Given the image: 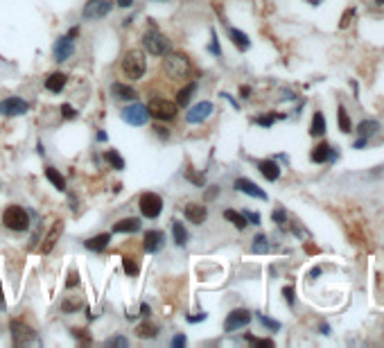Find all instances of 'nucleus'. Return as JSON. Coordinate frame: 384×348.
<instances>
[{"label": "nucleus", "instance_id": "obj_1", "mask_svg": "<svg viewBox=\"0 0 384 348\" xmlns=\"http://www.w3.org/2000/svg\"><path fill=\"white\" fill-rule=\"evenodd\" d=\"M190 59L186 55H176V52H167L165 61H163V70L165 75H170L172 79H181L190 72Z\"/></svg>", "mask_w": 384, "mask_h": 348}, {"label": "nucleus", "instance_id": "obj_2", "mask_svg": "<svg viewBox=\"0 0 384 348\" xmlns=\"http://www.w3.org/2000/svg\"><path fill=\"white\" fill-rule=\"evenodd\" d=\"M3 224L7 226L9 231H28L30 229V215L25 208L20 206H7L3 213Z\"/></svg>", "mask_w": 384, "mask_h": 348}, {"label": "nucleus", "instance_id": "obj_3", "mask_svg": "<svg viewBox=\"0 0 384 348\" xmlns=\"http://www.w3.org/2000/svg\"><path fill=\"white\" fill-rule=\"evenodd\" d=\"M145 68H147L145 55L140 50H129L127 55H124V59H122V72H124V77L140 79V77L145 75Z\"/></svg>", "mask_w": 384, "mask_h": 348}, {"label": "nucleus", "instance_id": "obj_4", "mask_svg": "<svg viewBox=\"0 0 384 348\" xmlns=\"http://www.w3.org/2000/svg\"><path fill=\"white\" fill-rule=\"evenodd\" d=\"M147 111H149V115H154L156 120H174L178 113V107L165 97H154L147 104Z\"/></svg>", "mask_w": 384, "mask_h": 348}, {"label": "nucleus", "instance_id": "obj_5", "mask_svg": "<svg viewBox=\"0 0 384 348\" xmlns=\"http://www.w3.org/2000/svg\"><path fill=\"white\" fill-rule=\"evenodd\" d=\"M143 45L147 47V52H149V55H154V57H165L167 52L172 50L167 36L161 34V32H156V30L147 32V34L143 36Z\"/></svg>", "mask_w": 384, "mask_h": 348}, {"label": "nucleus", "instance_id": "obj_6", "mask_svg": "<svg viewBox=\"0 0 384 348\" xmlns=\"http://www.w3.org/2000/svg\"><path fill=\"white\" fill-rule=\"evenodd\" d=\"M138 206H140V213L147 219H156L163 210V199L156 192H143L138 199Z\"/></svg>", "mask_w": 384, "mask_h": 348}, {"label": "nucleus", "instance_id": "obj_7", "mask_svg": "<svg viewBox=\"0 0 384 348\" xmlns=\"http://www.w3.org/2000/svg\"><path fill=\"white\" fill-rule=\"evenodd\" d=\"M122 120L127 125H134V127H143L147 125V120H149V111L143 104H131L122 111Z\"/></svg>", "mask_w": 384, "mask_h": 348}, {"label": "nucleus", "instance_id": "obj_8", "mask_svg": "<svg viewBox=\"0 0 384 348\" xmlns=\"http://www.w3.org/2000/svg\"><path fill=\"white\" fill-rule=\"evenodd\" d=\"M251 321V312L249 310H233V312H228V316H226L224 321V330L226 332H235L240 328H244V326H249Z\"/></svg>", "mask_w": 384, "mask_h": 348}, {"label": "nucleus", "instance_id": "obj_9", "mask_svg": "<svg viewBox=\"0 0 384 348\" xmlns=\"http://www.w3.org/2000/svg\"><path fill=\"white\" fill-rule=\"evenodd\" d=\"M109 12H111V0H88L86 7H84V18H104Z\"/></svg>", "mask_w": 384, "mask_h": 348}, {"label": "nucleus", "instance_id": "obj_10", "mask_svg": "<svg viewBox=\"0 0 384 348\" xmlns=\"http://www.w3.org/2000/svg\"><path fill=\"white\" fill-rule=\"evenodd\" d=\"M210 113H213V102L203 100V102L194 104V107L188 111V113H186V120H188L190 125H199V122H203V120H208Z\"/></svg>", "mask_w": 384, "mask_h": 348}, {"label": "nucleus", "instance_id": "obj_11", "mask_svg": "<svg viewBox=\"0 0 384 348\" xmlns=\"http://www.w3.org/2000/svg\"><path fill=\"white\" fill-rule=\"evenodd\" d=\"M28 109H30V104L20 97H7L0 102V113L3 115H23V113H28Z\"/></svg>", "mask_w": 384, "mask_h": 348}, {"label": "nucleus", "instance_id": "obj_12", "mask_svg": "<svg viewBox=\"0 0 384 348\" xmlns=\"http://www.w3.org/2000/svg\"><path fill=\"white\" fill-rule=\"evenodd\" d=\"M75 52V43H72V36H61L55 43V59L57 61H66L70 59V55Z\"/></svg>", "mask_w": 384, "mask_h": 348}, {"label": "nucleus", "instance_id": "obj_13", "mask_svg": "<svg viewBox=\"0 0 384 348\" xmlns=\"http://www.w3.org/2000/svg\"><path fill=\"white\" fill-rule=\"evenodd\" d=\"M183 215H186V219L192 221V224H203L208 217V208L203 204H188Z\"/></svg>", "mask_w": 384, "mask_h": 348}, {"label": "nucleus", "instance_id": "obj_14", "mask_svg": "<svg viewBox=\"0 0 384 348\" xmlns=\"http://www.w3.org/2000/svg\"><path fill=\"white\" fill-rule=\"evenodd\" d=\"M235 190H240V192L249 194V197H255V199H262V202H267V192L262 188H258L253 181H249V179H238L235 181Z\"/></svg>", "mask_w": 384, "mask_h": 348}, {"label": "nucleus", "instance_id": "obj_15", "mask_svg": "<svg viewBox=\"0 0 384 348\" xmlns=\"http://www.w3.org/2000/svg\"><path fill=\"white\" fill-rule=\"evenodd\" d=\"M12 335H14V344H25V341L34 339L32 328H28V326H25L23 321H18V319L12 321Z\"/></svg>", "mask_w": 384, "mask_h": 348}, {"label": "nucleus", "instance_id": "obj_16", "mask_svg": "<svg viewBox=\"0 0 384 348\" xmlns=\"http://www.w3.org/2000/svg\"><path fill=\"white\" fill-rule=\"evenodd\" d=\"M163 242H165V233L163 231H147L145 233V249L147 253H156L163 246Z\"/></svg>", "mask_w": 384, "mask_h": 348}, {"label": "nucleus", "instance_id": "obj_17", "mask_svg": "<svg viewBox=\"0 0 384 348\" xmlns=\"http://www.w3.org/2000/svg\"><path fill=\"white\" fill-rule=\"evenodd\" d=\"M310 158H312L314 163H323V161H328V158H330V161H335L337 154H335L332 150H330V145H328V142H319V145L312 150V154H310Z\"/></svg>", "mask_w": 384, "mask_h": 348}, {"label": "nucleus", "instance_id": "obj_18", "mask_svg": "<svg viewBox=\"0 0 384 348\" xmlns=\"http://www.w3.org/2000/svg\"><path fill=\"white\" fill-rule=\"evenodd\" d=\"M258 170H260V174L267 181H278V177H280V167H278L276 161H260L258 163Z\"/></svg>", "mask_w": 384, "mask_h": 348}, {"label": "nucleus", "instance_id": "obj_19", "mask_svg": "<svg viewBox=\"0 0 384 348\" xmlns=\"http://www.w3.org/2000/svg\"><path fill=\"white\" fill-rule=\"evenodd\" d=\"M140 231V219L138 217H124L113 226V233H138Z\"/></svg>", "mask_w": 384, "mask_h": 348}, {"label": "nucleus", "instance_id": "obj_20", "mask_svg": "<svg viewBox=\"0 0 384 348\" xmlns=\"http://www.w3.org/2000/svg\"><path fill=\"white\" fill-rule=\"evenodd\" d=\"M68 77L64 75V72H52V75L45 77V88H48L50 93H61L66 86Z\"/></svg>", "mask_w": 384, "mask_h": 348}, {"label": "nucleus", "instance_id": "obj_21", "mask_svg": "<svg viewBox=\"0 0 384 348\" xmlns=\"http://www.w3.org/2000/svg\"><path fill=\"white\" fill-rule=\"evenodd\" d=\"M111 93H113L118 100H136V97H138L136 88H131L129 84H122V82L111 84Z\"/></svg>", "mask_w": 384, "mask_h": 348}, {"label": "nucleus", "instance_id": "obj_22", "mask_svg": "<svg viewBox=\"0 0 384 348\" xmlns=\"http://www.w3.org/2000/svg\"><path fill=\"white\" fill-rule=\"evenodd\" d=\"M228 36H231V41H233V45L238 47V50H242V52H244V50H249V47H251V41H249V36H246V34H244V32H242V30H235V28H231V30H228Z\"/></svg>", "mask_w": 384, "mask_h": 348}, {"label": "nucleus", "instance_id": "obj_23", "mask_svg": "<svg viewBox=\"0 0 384 348\" xmlns=\"http://www.w3.org/2000/svg\"><path fill=\"white\" fill-rule=\"evenodd\" d=\"M64 231V221H57L55 226L50 229V233L45 235V242H43V246H41V251L43 253H50L52 251V246H55V242H57V237H59V233Z\"/></svg>", "mask_w": 384, "mask_h": 348}, {"label": "nucleus", "instance_id": "obj_24", "mask_svg": "<svg viewBox=\"0 0 384 348\" xmlns=\"http://www.w3.org/2000/svg\"><path fill=\"white\" fill-rule=\"evenodd\" d=\"M194 93H197V82H190L186 88H181V91L176 93V107H188Z\"/></svg>", "mask_w": 384, "mask_h": 348}, {"label": "nucleus", "instance_id": "obj_25", "mask_svg": "<svg viewBox=\"0 0 384 348\" xmlns=\"http://www.w3.org/2000/svg\"><path fill=\"white\" fill-rule=\"evenodd\" d=\"M109 242H111V235L102 233V235H95V237H91V240H86L84 244H86V249H91V251H104L109 246Z\"/></svg>", "mask_w": 384, "mask_h": 348}, {"label": "nucleus", "instance_id": "obj_26", "mask_svg": "<svg viewBox=\"0 0 384 348\" xmlns=\"http://www.w3.org/2000/svg\"><path fill=\"white\" fill-rule=\"evenodd\" d=\"M45 177H48V181H50L57 190H61V192L66 190V179H64V174L57 172L55 167H45Z\"/></svg>", "mask_w": 384, "mask_h": 348}, {"label": "nucleus", "instance_id": "obj_27", "mask_svg": "<svg viewBox=\"0 0 384 348\" xmlns=\"http://www.w3.org/2000/svg\"><path fill=\"white\" fill-rule=\"evenodd\" d=\"M136 335L140 337V339H154V337H159V326L149 324V321H145V324H140L138 328H136Z\"/></svg>", "mask_w": 384, "mask_h": 348}, {"label": "nucleus", "instance_id": "obj_28", "mask_svg": "<svg viewBox=\"0 0 384 348\" xmlns=\"http://www.w3.org/2000/svg\"><path fill=\"white\" fill-rule=\"evenodd\" d=\"M224 219H228L231 224L233 226H238V229L242 231V229H246V224H249V221H246V217L242 213H238V210H224Z\"/></svg>", "mask_w": 384, "mask_h": 348}, {"label": "nucleus", "instance_id": "obj_29", "mask_svg": "<svg viewBox=\"0 0 384 348\" xmlns=\"http://www.w3.org/2000/svg\"><path fill=\"white\" fill-rule=\"evenodd\" d=\"M380 129V122H377V120H362L360 125H357V134L360 136H373L375 134V131Z\"/></svg>", "mask_w": 384, "mask_h": 348}, {"label": "nucleus", "instance_id": "obj_30", "mask_svg": "<svg viewBox=\"0 0 384 348\" xmlns=\"http://www.w3.org/2000/svg\"><path fill=\"white\" fill-rule=\"evenodd\" d=\"M310 134L312 136H323L325 134V118L321 111H317L312 118V127H310Z\"/></svg>", "mask_w": 384, "mask_h": 348}, {"label": "nucleus", "instance_id": "obj_31", "mask_svg": "<svg viewBox=\"0 0 384 348\" xmlns=\"http://www.w3.org/2000/svg\"><path fill=\"white\" fill-rule=\"evenodd\" d=\"M172 235H174V242L178 246H183L188 242V231L183 229L181 221H174V224H172Z\"/></svg>", "mask_w": 384, "mask_h": 348}, {"label": "nucleus", "instance_id": "obj_32", "mask_svg": "<svg viewBox=\"0 0 384 348\" xmlns=\"http://www.w3.org/2000/svg\"><path fill=\"white\" fill-rule=\"evenodd\" d=\"M122 269H124V274H127V276L134 278V276H138L140 265H138V262H136L131 256H124V258H122Z\"/></svg>", "mask_w": 384, "mask_h": 348}, {"label": "nucleus", "instance_id": "obj_33", "mask_svg": "<svg viewBox=\"0 0 384 348\" xmlns=\"http://www.w3.org/2000/svg\"><path fill=\"white\" fill-rule=\"evenodd\" d=\"M107 161L111 163L113 170H124V158L118 154V150H109L107 152Z\"/></svg>", "mask_w": 384, "mask_h": 348}, {"label": "nucleus", "instance_id": "obj_34", "mask_svg": "<svg viewBox=\"0 0 384 348\" xmlns=\"http://www.w3.org/2000/svg\"><path fill=\"white\" fill-rule=\"evenodd\" d=\"M337 118H339V129L344 131V134H350V118H348V113H346V109L344 107H339L337 109Z\"/></svg>", "mask_w": 384, "mask_h": 348}, {"label": "nucleus", "instance_id": "obj_35", "mask_svg": "<svg viewBox=\"0 0 384 348\" xmlns=\"http://www.w3.org/2000/svg\"><path fill=\"white\" fill-rule=\"evenodd\" d=\"M267 249H269L267 235H258V237H253V251H255V253H265Z\"/></svg>", "mask_w": 384, "mask_h": 348}, {"label": "nucleus", "instance_id": "obj_36", "mask_svg": "<svg viewBox=\"0 0 384 348\" xmlns=\"http://www.w3.org/2000/svg\"><path fill=\"white\" fill-rule=\"evenodd\" d=\"M77 308H82V303H80V301H70V299H68V301H64V303H61V310H64L66 314L75 312Z\"/></svg>", "mask_w": 384, "mask_h": 348}, {"label": "nucleus", "instance_id": "obj_37", "mask_svg": "<svg viewBox=\"0 0 384 348\" xmlns=\"http://www.w3.org/2000/svg\"><path fill=\"white\" fill-rule=\"evenodd\" d=\"M271 219L276 221L278 226H283V224H285V221H287V213H285V210H283V208H278V210H273V213H271Z\"/></svg>", "mask_w": 384, "mask_h": 348}, {"label": "nucleus", "instance_id": "obj_38", "mask_svg": "<svg viewBox=\"0 0 384 348\" xmlns=\"http://www.w3.org/2000/svg\"><path fill=\"white\" fill-rule=\"evenodd\" d=\"M258 319H260V321H262V326H267V328H271V330H280V324H278V321H273V319H269V316L258 314Z\"/></svg>", "mask_w": 384, "mask_h": 348}, {"label": "nucleus", "instance_id": "obj_39", "mask_svg": "<svg viewBox=\"0 0 384 348\" xmlns=\"http://www.w3.org/2000/svg\"><path fill=\"white\" fill-rule=\"evenodd\" d=\"M246 341H251V344H255V346H265V348H271L273 346V341L271 339H258V337H246Z\"/></svg>", "mask_w": 384, "mask_h": 348}, {"label": "nucleus", "instance_id": "obj_40", "mask_svg": "<svg viewBox=\"0 0 384 348\" xmlns=\"http://www.w3.org/2000/svg\"><path fill=\"white\" fill-rule=\"evenodd\" d=\"M61 115H64L66 120H72L77 115V111L70 107V104H61Z\"/></svg>", "mask_w": 384, "mask_h": 348}, {"label": "nucleus", "instance_id": "obj_41", "mask_svg": "<svg viewBox=\"0 0 384 348\" xmlns=\"http://www.w3.org/2000/svg\"><path fill=\"white\" fill-rule=\"evenodd\" d=\"M242 215H244V217L246 219H249L251 221V224H260V213H253V210H244V213H242Z\"/></svg>", "mask_w": 384, "mask_h": 348}, {"label": "nucleus", "instance_id": "obj_42", "mask_svg": "<svg viewBox=\"0 0 384 348\" xmlns=\"http://www.w3.org/2000/svg\"><path fill=\"white\" fill-rule=\"evenodd\" d=\"M210 52H213L215 57H222V47H219V43H217V34L213 32V43H210Z\"/></svg>", "mask_w": 384, "mask_h": 348}, {"label": "nucleus", "instance_id": "obj_43", "mask_svg": "<svg viewBox=\"0 0 384 348\" xmlns=\"http://www.w3.org/2000/svg\"><path fill=\"white\" fill-rule=\"evenodd\" d=\"M80 283V278H77V271H70L68 274V281H66V287L70 289V287H75V285Z\"/></svg>", "mask_w": 384, "mask_h": 348}, {"label": "nucleus", "instance_id": "obj_44", "mask_svg": "<svg viewBox=\"0 0 384 348\" xmlns=\"http://www.w3.org/2000/svg\"><path fill=\"white\" fill-rule=\"evenodd\" d=\"M352 16H355V9H348V12H346V14H344V18H341V30H344V28H348V25H350V18H352Z\"/></svg>", "mask_w": 384, "mask_h": 348}, {"label": "nucleus", "instance_id": "obj_45", "mask_svg": "<svg viewBox=\"0 0 384 348\" xmlns=\"http://www.w3.org/2000/svg\"><path fill=\"white\" fill-rule=\"evenodd\" d=\"M107 344H109V346H127L129 339H124V337H113V339H109Z\"/></svg>", "mask_w": 384, "mask_h": 348}, {"label": "nucleus", "instance_id": "obj_46", "mask_svg": "<svg viewBox=\"0 0 384 348\" xmlns=\"http://www.w3.org/2000/svg\"><path fill=\"white\" fill-rule=\"evenodd\" d=\"M283 294H285V301H287V303L294 305V287H289V285H287V287H283Z\"/></svg>", "mask_w": 384, "mask_h": 348}, {"label": "nucleus", "instance_id": "obj_47", "mask_svg": "<svg viewBox=\"0 0 384 348\" xmlns=\"http://www.w3.org/2000/svg\"><path fill=\"white\" fill-rule=\"evenodd\" d=\"M186 335H176L174 339H172V348H181V346H186Z\"/></svg>", "mask_w": 384, "mask_h": 348}, {"label": "nucleus", "instance_id": "obj_48", "mask_svg": "<svg viewBox=\"0 0 384 348\" xmlns=\"http://www.w3.org/2000/svg\"><path fill=\"white\" fill-rule=\"evenodd\" d=\"M255 122L262 125V127H271V125H273V115H267V118H258Z\"/></svg>", "mask_w": 384, "mask_h": 348}, {"label": "nucleus", "instance_id": "obj_49", "mask_svg": "<svg viewBox=\"0 0 384 348\" xmlns=\"http://www.w3.org/2000/svg\"><path fill=\"white\" fill-rule=\"evenodd\" d=\"M206 312H201V314H197V316H188V321H190V324H197V321H203V319H206Z\"/></svg>", "mask_w": 384, "mask_h": 348}, {"label": "nucleus", "instance_id": "obj_50", "mask_svg": "<svg viewBox=\"0 0 384 348\" xmlns=\"http://www.w3.org/2000/svg\"><path fill=\"white\" fill-rule=\"evenodd\" d=\"M154 131L161 136V138H170V131H167V129H163V127H156Z\"/></svg>", "mask_w": 384, "mask_h": 348}, {"label": "nucleus", "instance_id": "obj_51", "mask_svg": "<svg viewBox=\"0 0 384 348\" xmlns=\"http://www.w3.org/2000/svg\"><path fill=\"white\" fill-rule=\"evenodd\" d=\"M115 5H118V7H131L134 0H115Z\"/></svg>", "mask_w": 384, "mask_h": 348}, {"label": "nucleus", "instance_id": "obj_52", "mask_svg": "<svg viewBox=\"0 0 384 348\" xmlns=\"http://www.w3.org/2000/svg\"><path fill=\"white\" fill-rule=\"evenodd\" d=\"M149 312H151V310H149V305H147V303L140 305V314H143V316H149Z\"/></svg>", "mask_w": 384, "mask_h": 348}, {"label": "nucleus", "instance_id": "obj_53", "mask_svg": "<svg viewBox=\"0 0 384 348\" xmlns=\"http://www.w3.org/2000/svg\"><path fill=\"white\" fill-rule=\"evenodd\" d=\"M0 310H5V294H3V285H0Z\"/></svg>", "mask_w": 384, "mask_h": 348}, {"label": "nucleus", "instance_id": "obj_54", "mask_svg": "<svg viewBox=\"0 0 384 348\" xmlns=\"http://www.w3.org/2000/svg\"><path fill=\"white\" fill-rule=\"evenodd\" d=\"M249 93H251L249 86H242V97H249Z\"/></svg>", "mask_w": 384, "mask_h": 348}, {"label": "nucleus", "instance_id": "obj_55", "mask_svg": "<svg viewBox=\"0 0 384 348\" xmlns=\"http://www.w3.org/2000/svg\"><path fill=\"white\" fill-rule=\"evenodd\" d=\"M97 140L104 142V140H107V134H104V131H99V134H97Z\"/></svg>", "mask_w": 384, "mask_h": 348}, {"label": "nucleus", "instance_id": "obj_56", "mask_svg": "<svg viewBox=\"0 0 384 348\" xmlns=\"http://www.w3.org/2000/svg\"><path fill=\"white\" fill-rule=\"evenodd\" d=\"M377 5H384V0H377Z\"/></svg>", "mask_w": 384, "mask_h": 348}]
</instances>
